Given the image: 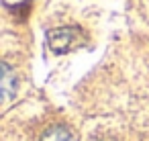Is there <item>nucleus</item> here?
I'll list each match as a JSON object with an SVG mask.
<instances>
[{
    "label": "nucleus",
    "instance_id": "f257e3e1",
    "mask_svg": "<svg viewBox=\"0 0 149 141\" xmlns=\"http://www.w3.org/2000/svg\"><path fill=\"white\" fill-rule=\"evenodd\" d=\"M76 39V31L74 29H57V31H51L47 35V41H49V47L55 51V53H63L72 47Z\"/></svg>",
    "mask_w": 149,
    "mask_h": 141
},
{
    "label": "nucleus",
    "instance_id": "f03ea898",
    "mask_svg": "<svg viewBox=\"0 0 149 141\" xmlns=\"http://www.w3.org/2000/svg\"><path fill=\"white\" fill-rule=\"evenodd\" d=\"M41 141H74V135L65 127H51L49 131L43 133Z\"/></svg>",
    "mask_w": 149,
    "mask_h": 141
},
{
    "label": "nucleus",
    "instance_id": "7ed1b4c3",
    "mask_svg": "<svg viewBox=\"0 0 149 141\" xmlns=\"http://www.w3.org/2000/svg\"><path fill=\"white\" fill-rule=\"evenodd\" d=\"M13 72L6 64H2V92H4V98L8 100L10 94H13Z\"/></svg>",
    "mask_w": 149,
    "mask_h": 141
}]
</instances>
